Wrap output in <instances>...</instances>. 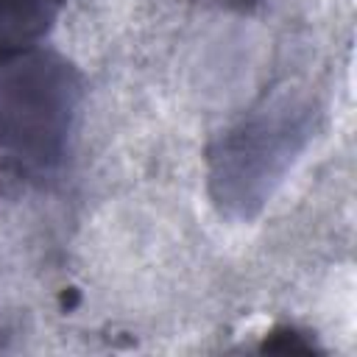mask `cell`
Here are the masks:
<instances>
[{"instance_id":"obj_1","label":"cell","mask_w":357,"mask_h":357,"mask_svg":"<svg viewBox=\"0 0 357 357\" xmlns=\"http://www.w3.org/2000/svg\"><path fill=\"white\" fill-rule=\"evenodd\" d=\"M78 100V75L59 56L22 53L0 64V148L25 165L59 159Z\"/></svg>"},{"instance_id":"obj_2","label":"cell","mask_w":357,"mask_h":357,"mask_svg":"<svg viewBox=\"0 0 357 357\" xmlns=\"http://www.w3.org/2000/svg\"><path fill=\"white\" fill-rule=\"evenodd\" d=\"M64 0H0V64L31 53L56 25Z\"/></svg>"},{"instance_id":"obj_3","label":"cell","mask_w":357,"mask_h":357,"mask_svg":"<svg viewBox=\"0 0 357 357\" xmlns=\"http://www.w3.org/2000/svg\"><path fill=\"white\" fill-rule=\"evenodd\" d=\"M3 165H6V151L0 148V181H3Z\"/></svg>"}]
</instances>
